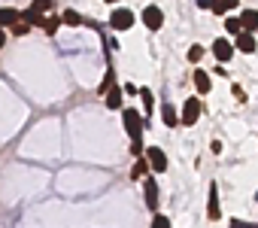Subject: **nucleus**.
Returning <instances> with one entry per match:
<instances>
[{"label": "nucleus", "instance_id": "2eb2a0df", "mask_svg": "<svg viewBox=\"0 0 258 228\" xmlns=\"http://www.w3.org/2000/svg\"><path fill=\"white\" fill-rule=\"evenodd\" d=\"M16 19H22V13H16V10H0V28H7V25H16Z\"/></svg>", "mask_w": 258, "mask_h": 228}, {"label": "nucleus", "instance_id": "6ab92c4d", "mask_svg": "<svg viewBox=\"0 0 258 228\" xmlns=\"http://www.w3.org/2000/svg\"><path fill=\"white\" fill-rule=\"evenodd\" d=\"M225 31H228V34H234V37H240V34H243L240 19H225Z\"/></svg>", "mask_w": 258, "mask_h": 228}, {"label": "nucleus", "instance_id": "f257e3e1", "mask_svg": "<svg viewBox=\"0 0 258 228\" xmlns=\"http://www.w3.org/2000/svg\"><path fill=\"white\" fill-rule=\"evenodd\" d=\"M121 122H124V131H127V137H131V140H143L146 122H143V116H140V109H124V112H121Z\"/></svg>", "mask_w": 258, "mask_h": 228}, {"label": "nucleus", "instance_id": "c756f323", "mask_svg": "<svg viewBox=\"0 0 258 228\" xmlns=\"http://www.w3.org/2000/svg\"><path fill=\"white\" fill-rule=\"evenodd\" d=\"M4 43H7V40H4V31H0V49H4Z\"/></svg>", "mask_w": 258, "mask_h": 228}, {"label": "nucleus", "instance_id": "ddd939ff", "mask_svg": "<svg viewBox=\"0 0 258 228\" xmlns=\"http://www.w3.org/2000/svg\"><path fill=\"white\" fill-rule=\"evenodd\" d=\"M22 19H25L31 28H43V25H46V16H43V13H37V10H25V13H22Z\"/></svg>", "mask_w": 258, "mask_h": 228}, {"label": "nucleus", "instance_id": "a211bd4d", "mask_svg": "<svg viewBox=\"0 0 258 228\" xmlns=\"http://www.w3.org/2000/svg\"><path fill=\"white\" fill-rule=\"evenodd\" d=\"M61 22H64V25H70V28H76V25H82V16H79L76 10H67V13L61 16Z\"/></svg>", "mask_w": 258, "mask_h": 228}, {"label": "nucleus", "instance_id": "f8f14e48", "mask_svg": "<svg viewBox=\"0 0 258 228\" xmlns=\"http://www.w3.org/2000/svg\"><path fill=\"white\" fill-rule=\"evenodd\" d=\"M240 25H243V31H246V34L258 31V13H255V10H246V13L240 16Z\"/></svg>", "mask_w": 258, "mask_h": 228}, {"label": "nucleus", "instance_id": "20e7f679", "mask_svg": "<svg viewBox=\"0 0 258 228\" xmlns=\"http://www.w3.org/2000/svg\"><path fill=\"white\" fill-rule=\"evenodd\" d=\"M109 25H112V31H127V28L134 25V13L131 10H115L109 16Z\"/></svg>", "mask_w": 258, "mask_h": 228}, {"label": "nucleus", "instance_id": "bb28decb", "mask_svg": "<svg viewBox=\"0 0 258 228\" xmlns=\"http://www.w3.org/2000/svg\"><path fill=\"white\" fill-rule=\"evenodd\" d=\"M201 55H204L201 46H191V49H188V58H191V61H201Z\"/></svg>", "mask_w": 258, "mask_h": 228}, {"label": "nucleus", "instance_id": "423d86ee", "mask_svg": "<svg viewBox=\"0 0 258 228\" xmlns=\"http://www.w3.org/2000/svg\"><path fill=\"white\" fill-rule=\"evenodd\" d=\"M143 25H146L149 31H158V28L164 25V13H161L158 7H146V10H143Z\"/></svg>", "mask_w": 258, "mask_h": 228}, {"label": "nucleus", "instance_id": "dca6fc26", "mask_svg": "<svg viewBox=\"0 0 258 228\" xmlns=\"http://www.w3.org/2000/svg\"><path fill=\"white\" fill-rule=\"evenodd\" d=\"M237 7V0H213V13L216 16H225L228 10H234Z\"/></svg>", "mask_w": 258, "mask_h": 228}, {"label": "nucleus", "instance_id": "a878e982", "mask_svg": "<svg viewBox=\"0 0 258 228\" xmlns=\"http://www.w3.org/2000/svg\"><path fill=\"white\" fill-rule=\"evenodd\" d=\"M28 28H31L28 22H16V25H13V34H16V37H19V34H28Z\"/></svg>", "mask_w": 258, "mask_h": 228}, {"label": "nucleus", "instance_id": "393cba45", "mask_svg": "<svg viewBox=\"0 0 258 228\" xmlns=\"http://www.w3.org/2000/svg\"><path fill=\"white\" fill-rule=\"evenodd\" d=\"M58 25H61L58 19H46V25H43V31H46V34H55V31H58Z\"/></svg>", "mask_w": 258, "mask_h": 228}, {"label": "nucleus", "instance_id": "6e6552de", "mask_svg": "<svg viewBox=\"0 0 258 228\" xmlns=\"http://www.w3.org/2000/svg\"><path fill=\"white\" fill-rule=\"evenodd\" d=\"M213 55H216V58H219V61L225 64V61H228V58L234 55V46H231L228 40H213Z\"/></svg>", "mask_w": 258, "mask_h": 228}, {"label": "nucleus", "instance_id": "0eeeda50", "mask_svg": "<svg viewBox=\"0 0 258 228\" xmlns=\"http://www.w3.org/2000/svg\"><path fill=\"white\" fill-rule=\"evenodd\" d=\"M207 216H210L213 222L222 216V207H219V186H216V183L210 186V198H207Z\"/></svg>", "mask_w": 258, "mask_h": 228}, {"label": "nucleus", "instance_id": "b1692460", "mask_svg": "<svg viewBox=\"0 0 258 228\" xmlns=\"http://www.w3.org/2000/svg\"><path fill=\"white\" fill-rule=\"evenodd\" d=\"M131 155H134V158L146 155V152H143V140H131Z\"/></svg>", "mask_w": 258, "mask_h": 228}, {"label": "nucleus", "instance_id": "cd10ccee", "mask_svg": "<svg viewBox=\"0 0 258 228\" xmlns=\"http://www.w3.org/2000/svg\"><path fill=\"white\" fill-rule=\"evenodd\" d=\"M234 97H237V100H240V103H246V91H243V88H240V85H234Z\"/></svg>", "mask_w": 258, "mask_h": 228}, {"label": "nucleus", "instance_id": "9b49d317", "mask_svg": "<svg viewBox=\"0 0 258 228\" xmlns=\"http://www.w3.org/2000/svg\"><path fill=\"white\" fill-rule=\"evenodd\" d=\"M195 88L201 91V94H210V88H213V82H210V76H207V70H195Z\"/></svg>", "mask_w": 258, "mask_h": 228}, {"label": "nucleus", "instance_id": "9d476101", "mask_svg": "<svg viewBox=\"0 0 258 228\" xmlns=\"http://www.w3.org/2000/svg\"><path fill=\"white\" fill-rule=\"evenodd\" d=\"M161 119H164V125H167V128H176V125H182V122H179V112H176L170 103H164V106H161Z\"/></svg>", "mask_w": 258, "mask_h": 228}, {"label": "nucleus", "instance_id": "c85d7f7f", "mask_svg": "<svg viewBox=\"0 0 258 228\" xmlns=\"http://www.w3.org/2000/svg\"><path fill=\"white\" fill-rule=\"evenodd\" d=\"M231 228H258V225H249V222H240V219H231Z\"/></svg>", "mask_w": 258, "mask_h": 228}, {"label": "nucleus", "instance_id": "5701e85b", "mask_svg": "<svg viewBox=\"0 0 258 228\" xmlns=\"http://www.w3.org/2000/svg\"><path fill=\"white\" fill-rule=\"evenodd\" d=\"M49 7H52V0H34V4H31V10H37V13H43V16H46Z\"/></svg>", "mask_w": 258, "mask_h": 228}, {"label": "nucleus", "instance_id": "aec40b11", "mask_svg": "<svg viewBox=\"0 0 258 228\" xmlns=\"http://www.w3.org/2000/svg\"><path fill=\"white\" fill-rule=\"evenodd\" d=\"M112 76H115V70L112 67H106V76H103V82H100V94H109V88H112Z\"/></svg>", "mask_w": 258, "mask_h": 228}, {"label": "nucleus", "instance_id": "2f4dec72", "mask_svg": "<svg viewBox=\"0 0 258 228\" xmlns=\"http://www.w3.org/2000/svg\"><path fill=\"white\" fill-rule=\"evenodd\" d=\"M255 198H258V195H255Z\"/></svg>", "mask_w": 258, "mask_h": 228}, {"label": "nucleus", "instance_id": "4be33fe9", "mask_svg": "<svg viewBox=\"0 0 258 228\" xmlns=\"http://www.w3.org/2000/svg\"><path fill=\"white\" fill-rule=\"evenodd\" d=\"M152 228H173V225H170V219L164 213H155L152 216Z\"/></svg>", "mask_w": 258, "mask_h": 228}, {"label": "nucleus", "instance_id": "4468645a", "mask_svg": "<svg viewBox=\"0 0 258 228\" xmlns=\"http://www.w3.org/2000/svg\"><path fill=\"white\" fill-rule=\"evenodd\" d=\"M237 49H240V52H255V37L243 31V34L237 37Z\"/></svg>", "mask_w": 258, "mask_h": 228}, {"label": "nucleus", "instance_id": "412c9836", "mask_svg": "<svg viewBox=\"0 0 258 228\" xmlns=\"http://www.w3.org/2000/svg\"><path fill=\"white\" fill-rule=\"evenodd\" d=\"M140 100H143L146 116H149V112H152V103H155V100H152V91H149V88H140Z\"/></svg>", "mask_w": 258, "mask_h": 228}, {"label": "nucleus", "instance_id": "1a4fd4ad", "mask_svg": "<svg viewBox=\"0 0 258 228\" xmlns=\"http://www.w3.org/2000/svg\"><path fill=\"white\" fill-rule=\"evenodd\" d=\"M152 167H149V158L146 155H140L137 161H134V167H131V180H146V174H149Z\"/></svg>", "mask_w": 258, "mask_h": 228}, {"label": "nucleus", "instance_id": "f03ea898", "mask_svg": "<svg viewBox=\"0 0 258 228\" xmlns=\"http://www.w3.org/2000/svg\"><path fill=\"white\" fill-rule=\"evenodd\" d=\"M198 119H201V100H198V97H188V100L182 103L179 122H182V125H195Z\"/></svg>", "mask_w": 258, "mask_h": 228}, {"label": "nucleus", "instance_id": "f3484780", "mask_svg": "<svg viewBox=\"0 0 258 228\" xmlns=\"http://www.w3.org/2000/svg\"><path fill=\"white\" fill-rule=\"evenodd\" d=\"M106 106H109V109H118V106H121V88H109V94H106Z\"/></svg>", "mask_w": 258, "mask_h": 228}, {"label": "nucleus", "instance_id": "39448f33", "mask_svg": "<svg viewBox=\"0 0 258 228\" xmlns=\"http://www.w3.org/2000/svg\"><path fill=\"white\" fill-rule=\"evenodd\" d=\"M143 195H146V207H149L152 213H158V183H155L152 177L143 180Z\"/></svg>", "mask_w": 258, "mask_h": 228}, {"label": "nucleus", "instance_id": "7c9ffc66", "mask_svg": "<svg viewBox=\"0 0 258 228\" xmlns=\"http://www.w3.org/2000/svg\"><path fill=\"white\" fill-rule=\"evenodd\" d=\"M106 4H118V0H106Z\"/></svg>", "mask_w": 258, "mask_h": 228}, {"label": "nucleus", "instance_id": "7ed1b4c3", "mask_svg": "<svg viewBox=\"0 0 258 228\" xmlns=\"http://www.w3.org/2000/svg\"><path fill=\"white\" fill-rule=\"evenodd\" d=\"M146 158H149V167H152L155 174H164V170H167V155H164L161 146H149V149H146Z\"/></svg>", "mask_w": 258, "mask_h": 228}]
</instances>
